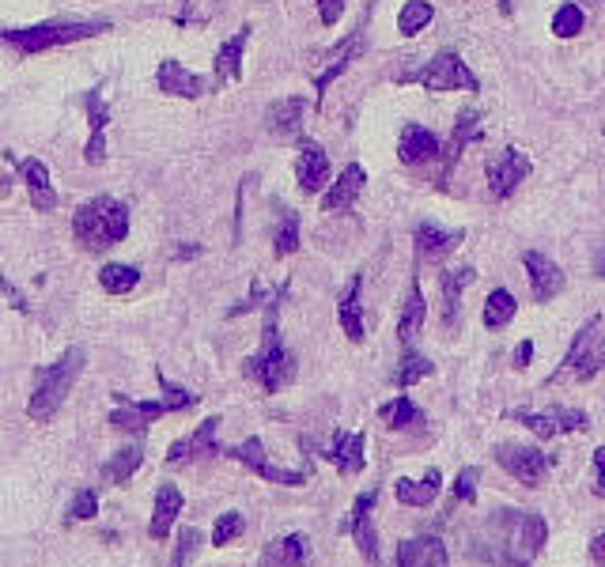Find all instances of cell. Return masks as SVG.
Returning <instances> with one entry per match:
<instances>
[{"instance_id": "1", "label": "cell", "mask_w": 605, "mask_h": 567, "mask_svg": "<svg viewBox=\"0 0 605 567\" xmlns=\"http://www.w3.org/2000/svg\"><path fill=\"white\" fill-rule=\"evenodd\" d=\"M284 295H288V284L269 299V307H265V329H261V348L242 363V375L250 378V382H258L265 394H280L295 378V356L284 348L280 329H277V314H280Z\"/></svg>"}, {"instance_id": "2", "label": "cell", "mask_w": 605, "mask_h": 567, "mask_svg": "<svg viewBox=\"0 0 605 567\" xmlns=\"http://www.w3.org/2000/svg\"><path fill=\"white\" fill-rule=\"evenodd\" d=\"M84 348L80 344H72L65 348V356L50 367H42L38 371V382H35V394L27 401V416L38 420V424H50L53 416L61 413V405H65V397L72 394V386H76V378L84 375Z\"/></svg>"}, {"instance_id": "3", "label": "cell", "mask_w": 605, "mask_h": 567, "mask_svg": "<svg viewBox=\"0 0 605 567\" xmlns=\"http://www.w3.org/2000/svg\"><path fill=\"white\" fill-rule=\"evenodd\" d=\"M106 19H46L35 27H16V31H0V42L12 46L16 53L31 57V53L53 50V46H69V42H84V38L103 35Z\"/></svg>"}, {"instance_id": "4", "label": "cell", "mask_w": 605, "mask_h": 567, "mask_svg": "<svg viewBox=\"0 0 605 567\" xmlns=\"http://www.w3.org/2000/svg\"><path fill=\"white\" fill-rule=\"evenodd\" d=\"M72 235L84 250H110L129 235V208L114 197H91L72 216Z\"/></svg>"}, {"instance_id": "5", "label": "cell", "mask_w": 605, "mask_h": 567, "mask_svg": "<svg viewBox=\"0 0 605 567\" xmlns=\"http://www.w3.org/2000/svg\"><path fill=\"white\" fill-rule=\"evenodd\" d=\"M159 386H163V397L156 401H125V394H114L118 397V409L110 413V428L114 431H144L148 424H156L159 416L167 413H186L197 405V394H190L186 386H174L171 378L156 371Z\"/></svg>"}, {"instance_id": "6", "label": "cell", "mask_w": 605, "mask_h": 567, "mask_svg": "<svg viewBox=\"0 0 605 567\" xmlns=\"http://www.w3.org/2000/svg\"><path fill=\"white\" fill-rule=\"evenodd\" d=\"M398 84H420L424 91H481V80L454 50L435 53L424 69L401 72Z\"/></svg>"}, {"instance_id": "7", "label": "cell", "mask_w": 605, "mask_h": 567, "mask_svg": "<svg viewBox=\"0 0 605 567\" xmlns=\"http://www.w3.org/2000/svg\"><path fill=\"white\" fill-rule=\"evenodd\" d=\"M492 454H496V465H500L503 473L515 477L519 484H526V488H541L556 462L553 454L537 450L534 443H500Z\"/></svg>"}, {"instance_id": "8", "label": "cell", "mask_w": 605, "mask_h": 567, "mask_svg": "<svg viewBox=\"0 0 605 567\" xmlns=\"http://www.w3.org/2000/svg\"><path fill=\"white\" fill-rule=\"evenodd\" d=\"M507 420H515L522 428H530L537 439H556V435H575L587 431L590 416L571 405H549V409H511Z\"/></svg>"}, {"instance_id": "9", "label": "cell", "mask_w": 605, "mask_h": 567, "mask_svg": "<svg viewBox=\"0 0 605 567\" xmlns=\"http://www.w3.org/2000/svg\"><path fill=\"white\" fill-rule=\"evenodd\" d=\"M530 174H534V159L526 152H519V148H500V152L488 155V163H484L488 193H492L496 201L515 197V189H519Z\"/></svg>"}, {"instance_id": "10", "label": "cell", "mask_w": 605, "mask_h": 567, "mask_svg": "<svg viewBox=\"0 0 605 567\" xmlns=\"http://www.w3.org/2000/svg\"><path fill=\"white\" fill-rule=\"evenodd\" d=\"M231 462L246 465L250 473H258L261 481L269 484H284V488H299V484H307V473L303 469H284V465H273L265 458V443H261L258 435H250V439H242L239 447H227L224 450Z\"/></svg>"}, {"instance_id": "11", "label": "cell", "mask_w": 605, "mask_h": 567, "mask_svg": "<svg viewBox=\"0 0 605 567\" xmlns=\"http://www.w3.org/2000/svg\"><path fill=\"white\" fill-rule=\"evenodd\" d=\"M375 503H379V488L360 492V496H356V503H352V511H348V518L341 522V530L352 533V541H356V549H360V556L367 560V564H379V560H382L379 530H375V522H371Z\"/></svg>"}, {"instance_id": "12", "label": "cell", "mask_w": 605, "mask_h": 567, "mask_svg": "<svg viewBox=\"0 0 605 567\" xmlns=\"http://www.w3.org/2000/svg\"><path fill=\"white\" fill-rule=\"evenodd\" d=\"M477 265H458V269H447L439 273V322L443 329H458V318H462V292L477 280Z\"/></svg>"}, {"instance_id": "13", "label": "cell", "mask_w": 605, "mask_h": 567, "mask_svg": "<svg viewBox=\"0 0 605 567\" xmlns=\"http://www.w3.org/2000/svg\"><path fill=\"white\" fill-rule=\"evenodd\" d=\"M477 129H481V110L466 106V110L458 114V121H454V129H450L447 144L439 148V152H443V167H439V178H435V186H439V189H447L450 174H454V167H458L462 152L469 148V140L477 137Z\"/></svg>"}, {"instance_id": "14", "label": "cell", "mask_w": 605, "mask_h": 567, "mask_svg": "<svg viewBox=\"0 0 605 567\" xmlns=\"http://www.w3.org/2000/svg\"><path fill=\"white\" fill-rule=\"evenodd\" d=\"M522 265H526V276H530V292H534V303H553L556 295L564 292V269L556 265L549 254L541 250H526L522 254Z\"/></svg>"}, {"instance_id": "15", "label": "cell", "mask_w": 605, "mask_h": 567, "mask_svg": "<svg viewBox=\"0 0 605 567\" xmlns=\"http://www.w3.org/2000/svg\"><path fill=\"white\" fill-rule=\"evenodd\" d=\"M466 239V231H458V227H439L435 220H420L413 231V242H416V254L420 261H443L450 258L458 246Z\"/></svg>"}, {"instance_id": "16", "label": "cell", "mask_w": 605, "mask_h": 567, "mask_svg": "<svg viewBox=\"0 0 605 567\" xmlns=\"http://www.w3.org/2000/svg\"><path fill=\"white\" fill-rule=\"evenodd\" d=\"M220 416H208V420H201V428L193 431V435H186V439H178V443H171V450H167V465H186L193 462V458H212V454H224L220 450V443H216V431H220Z\"/></svg>"}, {"instance_id": "17", "label": "cell", "mask_w": 605, "mask_h": 567, "mask_svg": "<svg viewBox=\"0 0 605 567\" xmlns=\"http://www.w3.org/2000/svg\"><path fill=\"white\" fill-rule=\"evenodd\" d=\"M363 447H367V435H363V431H337L333 443L322 450V458L333 462V469H337L341 477H356V473H363V465H367Z\"/></svg>"}, {"instance_id": "18", "label": "cell", "mask_w": 605, "mask_h": 567, "mask_svg": "<svg viewBox=\"0 0 605 567\" xmlns=\"http://www.w3.org/2000/svg\"><path fill=\"white\" fill-rule=\"evenodd\" d=\"M295 182L303 193H322L329 189V155L322 152V144L314 140H303L299 144V155H295Z\"/></svg>"}, {"instance_id": "19", "label": "cell", "mask_w": 605, "mask_h": 567, "mask_svg": "<svg viewBox=\"0 0 605 567\" xmlns=\"http://www.w3.org/2000/svg\"><path fill=\"white\" fill-rule=\"evenodd\" d=\"M398 567H450V552L435 533L405 537L398 545Z\"/></svg>"}, {"instance_id": "20", "label": "cell", "mask_w": 605, "mask_h": 567, "mask_svg": "<svg viewBox=\"0 0 605 567\" xmlns=\"http://www.w3.org/2000/svg\"><path fill=\"white\" fill-rule=\"evenodd\" d=\"M261 567H311V537L284 533L261 549Z\"/></svg>"}, {"instance_id": "21", "label": "cell", "mask_w": 605, "mask_h": 567, "mask_svg": "<svg viewBox=\"0 0 605 567\" xmlns=\"http://www.w3.org/2000/svg\"><path fill=\"white\" fill-rule=\"evenodd\" d=\"M439 137H435L428 125H420V121H409L405 129H401V140H398V159L405 167H424V163H432L435 155H439Z\"/></svg>"}, {"instance_id": "22", "label": "cell", "mask_w": 605, "mask_h": 567, "mask_svg": "<svg viewBox=\"0 0 605 567\" xmlns=\"http://www.w3.org/2000/svg\"><path fill=\"white\" fill-rule=\"evenodd\" d=\"M156 80H159V91H163V95H174V99H201L208 91L205 76L190 72L182 61H163L156 72Z\"/></svg>"}, {"instance_id": "23", "label": "cell", "mask_w": 605, "mask_h": 567, "mask_svg": "<svg viewBox=\"0 0 605 567\" xmlns=\"http://www.w3.org/2000/svg\"><path fill=\"white\" fill-rule=\"evenodd\" d=\"M363 186H367V171L360 163H348L345 171L337 174V182H329L326 197H322V212H345L360 201Z\"/></svg>"}, {"instance_id": "24", "label": "cell", "mask_w": 605, "mask_h": 567, "mask_svg": "<svg viewBox=\"0 0 605 567\" xmlns=\"http://www.w3.org/2000/svg\"><path fill=\"white\" fill-rule=\"evenodd\" d=\"M360 292H363V276L352 273V280H348L345 292H341V303H337V322H341V329H345V337L352 344L367 341V322H363Z\"/></svg>"}, {"instance_id": "25", "label": "cell", "mask_w": 605, "mask_h": 567, "mask_svg": "<svg viewBox=\"0 0 605 567\" xmlns=\"http://www.w3.org/2000/svg\"><path fill=\"white\" fill-rule=\"evenodd\" d=\"M443 492V473L439 469H428L420 481L413 477H398L394 481V496H398L401 507H416V511H424V507H432L435 499Z\"/></svg>"}, {"instance_id": "26", "label": "cell", "mask_w": 605, "mask_h": 567, "mask_svg": "<svg viewBox=\"0 0 605 567\" xmlns=\"http://www.w3.org/2000/svg\"><path fill=\"white\" fill-rule=\"evenodd\" d=\"M428 322V303H424V288H420V280H409V288H405V303H401V314H398V341L409 348V344L420 337V329Z\"/></svg>"}, {"instance_id": "27", "label": "cell", "mask_w": 605, "mask_h": 567, "mask_svg": "<svg viewBox=\"0 0 605 567\" xmlns=\"http://www.w3.org/2000/svg\"><path fill=\"white\" fill-rule=\"evenodd\" d=\"M19 178L27 182V193H31V205L38 208V212H53L57 208V193H53L50 186V167L42 163V159H19Z\"/></svg>"}, {"instance_id": "28", "label": "cell", "mask_w": 605, "mask_h": 567, "mask_svg": "<svg viewBox=\"0 0 605 567\" xmlns=\"http://www.w3.org/2000/svg\"><path fill=\"white\" fill-rule=\"evenodd\" d=\"M303 114H307V99L303 95H288V99H277L265 110V129L273 137H295L299 125H303Z\"/></svg>"}, {"instance_id": "29", "label": "cell", "mask_w": 605, "mask_h": 567, "mask_svg": "<svg viewBox=\"0 0 605 567\" xmlns=\"http://www.w3.org/2000/svg\"><path fill=\"white\" fill-rule=\"evenodd\" d=\"M182 492L174 488L171 481H163L156 488V507H152V522H148V537L152 541H163L167 533H171V526H174V518L182 515Z\"/></svg>"}, {"instance_id": "30", "label": "cell", "mask_w": 605, "mask_h": 567, "mask_svg": "<svg viewBox=\"0 0 605 567\" xmlns=\"http://www.w3.org/2000/svg\"><path fill=\"white\" fill-rule=\"evenodd\" d=\"M250 23L246 27H239L235 35L227 38L224 46H220V53H216V65H212V72H216V84L224 87L231 84V80H242V53H246V42H250Z\"/></svg>"}, {"instance_id": "31", "label": "cell", "mask_w": 605, "mask_h": 567, "mask_svg": "<svg viewBox=\"0 0 605 567\" xmlns=\"http://www.w3.org/2000/svg\"><path fill=\"white\" fill-rule=\"evenodd\" d=\"M379 420L386 431H413V428H424V413H420V405H416L413 397H390L386 405L379 409Z\"/></svg>"}, {"instance_id": "32", "label": "cell", "mask_w": 605, "mask_h": 567, "mask_svg": "<svg viewBox=\"0 0 605 567\" xmlns=\"http://www.w3.org/2000/svg\"><path fill=\"white\" fill-rule=\"evenodd\" d=\"M515 314H519V303H515V295L507 292V288H492L488 299H484V314L481 322L484 329H492V333H500L515 322Z\"/></svg>"}, {"instance_id": "33", "label": "cell", "mask_w": 605, "mask_h": 567, "mask_svg": "<svg viewBox=\"0 0 605 567\" xmlns=\"http://www.w3.org/2000/svg\"><path fill=\"white\" fill-rule=\"evenodd\" d=\"M140 465H144V450L133 443V447H121L118 454H110L99 473H103L106 484H118V488H121V484H129L133 477H137Z\"/></svg>"}, {"instance_id": "34", "label": "cell", "mask_w": 605, "mask_h": 567, "mask_svg": "<svg viewBox=\"0 0 605 567\" xmlns=\"http://www.w3.org/2000/svg\"><path fill=\"white\" fill-rule=\"evenodd\" d=\"M435 371V363L424 356V352H416L413 344L401 352V360H398V371H394V386L398 390H413L416 382H424V378L432 375Z\"/></svg>"}, {"instance_id": "35", "label": "cell", "mask_w": 605, "mask_h": 567, "mask_svg": "<svg viewBox=\"0 0 605 567\" xmlns=\"http://www.w3.org/2000/svg\"><path fill=\"white\" fill-rule=\"evenodd\" d=\"M140 284V269L137 265H121V261H110L99 269V288L106 295H129Z\"/></svg>"}, {"instance_id": "36", "label": "cell", "mask_w": 605, "mask_h": 567, "mask_svg": "<svg viewBox=\"0 0 605 567\" xmlns=\"http://www.w3.org/2000/svg\"><path fill=\"white\" fill-rule=\"evenodd\" d=\"M432 19H435L432 0H405V4H401V12H398V31L405 38H413V35H420Z\"/></svg>"}, {"instance_id": "37", "label": "cell", "mask_w": 605, "mask_h": 567, "mask_svg": "<svg viewBox=\"0 0 605 567\" xmlns=\"http://www.w3.org/2000/svg\"><path fill=\"white\" fill-rule=\"evenodd\" d=\"M295 250H299V212L280 208L277 235H273V254H277V258H292Z\"/></svg>"}, {"instance_id": "38", "label": "cell", "mask_w": 605, "mask_h": 567, "mask_svg": "<svg viewBox=\"0 0 605 567\" xmlns=\"http://www.w3.org/2000/svg\"><path fill=\"white\" fill-rule=\"evenodd\" d=\"M587 27V12L575 4V0H564L553 16V35L556 38H579Z\"/></svg>"}, {"instance_id": "39", "label": "cell", "mask_w": 605, "mask_h": 567, "mask_svg": "<svg viewBox=\"0 0 605 567\" xmlns=\"http://www.w3.org/2000/svg\"><path fill=\"white\" fill-rule=\"evenodd\" d=\"M594 333H598V318H590L587 326L575 333V341H571V348H568V356H564V363H560V367L553 371V382H556L560 375H564V371H575V367H579V360L587 356V348L594 344Z\"/></svg>"}, {"instance_id": "40", "label": "cell", "mask_w": 605, "mask_h": 567, "mask_svg": "<svg viewBox=\"0 0 605 567\" xmlns=\"http://www.w3.org/2000/svg\"><path fill=\"white\" fill-rule=\"evenodd\" d=\"M201 545H205V533L197 530V526H186V530H178V545H174L171 567H190L193 560H197Z\"/></svg>"}, {"instance_id": "41", "label": "cell", "mask_w": 605, "mask_h": 567, "mask_svg": "<svg viewBox=\"0 0 605 567\" xmlns=\"http://www.w3.org/2000/svg\"><path fill=\"white\" fill-rule=\"evenodd\" d=\"M242 533H246V518H242V511H224V515L216 518V526H212V545L224 549L231 541H239Z\"/></svg>"}, {"instance_id": "42", "label": "cell", "mask_w": 605, "mask_h": 567, "mask_svg": "<svg viewBox=\"0 0 605 567\" xmlns=\"http://www.w3.org/2000/svg\"><path fill=\"white\" fill-rule=\"evenodd\" d=\"M91 518H99V492L95 488H76L69 499L65 522H91Z\"/></svg>"}, {"instance_id": "43", "label": "cell", "mask_w": 605, "mask_h": 567, "mask_svg": "<svg viewBox=\"0 0 605 567\" xmlns=\"http://www.w3.org/2000/svg\"><path fill=\"white\" fill-rule=\"evenodd\" d=\"M477 481H481V469H477V465H466V469L454 477V488H450V507H458V503H473V499H477Z\"/></svg>"}, {"instance_id": "44", "label": "cell", "mask_w": 605, "mask_h": 567, "mask_svg": "<svg viewBox=\"0 0 605 567\" xmlns=\"http://www.w3.org/2000/svg\"><path fill=\"white\" fill-rule=\"evenodd\" d=\"M598 371H605V337H594V344L587 348V356L579 360V367H575L571 375L579 378V382H590Z\"/></svg>"}, {"instance_id": "45", "label": "cell", "mask_w": 605, "mask_h": 567, "mask_svg": "<svg viewBox=\"0 0 605 567\" xmlns=\"http://www.w3.org/2000/svg\"><path fill=\"white\" fill-rule=\"evenodd\" d=\"M84 110H87V125H91V133H103L106 121H110V110H106V103H103V95H99V91H87Z\"/></svg>"}, {"instance_id": "46", "label": "cell", "mask_w": 605, "mask_h": 567, "mask_svg": "<svg viewBox=\"0 0 605 567\" xmlns=\"http://www.w3.org/2000/svg\"><path fill=\"white\" fill-rule=\"evenodd\" d=\"M265 299H269V292H265V284H261V280H254V284H250V295L242 299L239 307H231V310H227V318H239V314H246V310H258L261 303H265Z\"/></svg>"}, {"instance_id": "47", "label": "cell", "mask_w": 605, "mask_h": 567, "mask_svg": "<svg viewBox=\"0 0 605 567\" xmlns=\"http://www.w3.org/2000/svg\"><path fill=\"white\" fill-rule=\"evenodd\" d=\"M318 4V19H322V27H337L341 16H345V0H314Z\"/></svg>"}, {"instance_id": "48", "label": "cell", "mask_w": 605, "mask_h": 567, "mask_svg": "<svg viewBox=\"0 0 605 567\" xmlns=\"http://www.w3.org/2000/svg\"><path fill=\"white\" fill-rule=\"evenodd\" d=\"M594 496H605V447L594 450Z\"/></svg>"}, {"instance_id": "49", "label": "cell", "mask_w": 605, "mask_h": 567, "mask_svg": "<svg viewBox=\"0 0 605 567\" xmlns=\"http://www.w3.org/2000/svg\"><path fill=\"white\" fill-rule=\"evenodd\" d=\"M530 360H534V341L526 337V341H519V348H515V367H519V371H526V367H530Z\"/></svg>"}, {"instance_id": "50", "label": "cell", "mask_w": 605, "mask_h": 567, "mask_svg": "<svg viewBox=\"0 0 605 567\" xmlns=\"http://www.w3.org/2000/svg\"><path fill=\"white\" fill-rule=\"evenodd\" d=\"M0 292H4V295H8V299H12V307H16V310H27V303H23V295L16 292V284H12L8 276H0Z\"/></svg>"}, {"instance_id": "51", "label": "cell", "mask_w": 605, "mask_h": 567, "mask_svg": "<svg viewBox=\"0 0 605 567\" xmlns=\"http://www.w3.org/2000/svg\"><path fill=\"white\" fill-rule=\"evenodd\" d=\"M590 560H594V567H605V533H594V541H590Z\"/></svg>"}, {"instance_id": "52", "label": "cell", "mask_w": 605, "mask_h": 567, "mask_svg": "<svg viewBox=\"0 0 605 567\" xmlns=\"http://www.w3.org/2000/svg\"><path fill=\"white\" fill-rule=\"evenodd\" d=\"M590 269H594V276H598V280H605V246H598V250H594V258H590Z\"/></svg>"}, {"instance_id": "53", "label": "cell", "mask_w": 605, "mask_h": 567, "mask_svg": "<svg viewBox=\"0 0 605 567\" xmlns=\"http://www.w3.org/2000/svg\"><path fill=\"white\" fill-rule=\"evenodd\" d=\"M500 12L503 16H511V0H500Z\"/></svg>"}]
</instances>
